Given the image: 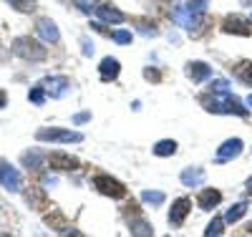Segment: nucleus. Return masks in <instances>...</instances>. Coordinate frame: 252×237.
<instances>
[{"label":"nucleus","instance_id":"3","mask_svg":"<svg viewBox=\"0 0 252 237\" xmlns=\"http://www.w3.org/2000/svg\"><path fill=\"white\" fill-rule=\"evenodd\" d=\"M94 187L101 192L103 197H111V200H121V197H126V187H124V182H119V179L111 177V174H96V177H94Z\"/></svg>","mask_w":252,"mask_h":237},{"label":"nucleus","instance_id":"33","mask_svg":"<svg viewBox=\"0 0 252 237\" xmlns=\"http://www.w3.org/2000/svg\"><path fill=\"white\" fill-rule=\"evenodd\" d=\"M247 192H250V195H252V177L247 179Z\"/></svg>","mask_w":252,"mask_h":237},{"label":"nucleus","instance_id":"10","mask_svg":"<svg viewBox=\"0 0 252 237\" xmlns=\"http://www.w3.org/2000/svg\"><path fill=\"white\" fill-rule=\"evenodd\" d=\"M35 33L43 38L46 43H58V40H61V33H58V28H56V23H53L51 18H38Z\"/></svg>","mask_w":252,"mask_h":237},{"label":"nucleus","instance_id":"12","mask_svg":"<svg viewBox=\"0 0 252 237\" xmlns=\"http://www.w3.org/2000/svg\"><path fill=\"white\" fill-rule=\"evenodd\" d=\"M98 73H101V81H116L119 73H121V63H119V58L106 56V58L98 63Z\"/></svg>","mask_w":252,"mask_h":237},{"label":"nucleus","instance_id":"1","mask_svg":"<svg viewBox=\"0 0 252 237\" xmlns=\"http://www.w3.org/2000/svg\"><path fill=\"white\" fill-rule=\"evenodd\" d=\"M199 101H202V106L207 111H212V114H235V116H247V109L240 103V101H235L232 96H229V91H222V94H217V91H209V94H204V96H199Z\"/></svg>","mask_w":252,"mask_h":237},{"label":"nucleus","instance_id":"27","mask_svg":"<svg viewBox=\"0 0 252 237\" xmlns=\"http://www.w3.org/2000/svg\"><path fill=\"white\" fill-rule=\"evenodd\" d=\"M204 8H207V0H189L187 5L189 13H204Z\"/></svg>","mask_w":252,"mask_h":237},{"label":"nucleus","instance_id":"26","mask_svg":"<svg viewBox=\"0 0 252 237\" xmlns=\"http://www.w3.org/2000/svg\"><path fill=\"white\" fill-rule=\"evenodd\" d=\"M43 96H46L43 86H35V89H31V94H28V99H31L33 103H43Z\"/></svg>","mask_w":252,"mask_h":237},{"label":"nucleus","instance_id":"15","mask_svg":"<svg viewBox=\"0 0 252 237\" xmlns=\"http://www.w3.org/2000/svg\"><path fill=\"white\" fill-rule=\"evenodd\" d=\"M222 202V192L220 189H202L199 192V197H197V204L199 209H212Z\"/></svg>","mask_w":252,"mask_h":237},{"label":"nucleus","instance_id":"17","mask_svg":"<svg viewBox=\"0 0 252 237\" xmlns=\"http://www.w3.org/2000/svg\"><path fill=\"white\" fill-rule=\"evenodd\" d=\"M235 76L245 86H252V61H240L237 66H235Z\"/></svg>","mask_w":252,"mask_h":237},{"label":"nucleus","instance_id":"29","mask_svg":"<svg viewBox=\"0 0 252 237\" xmlns=\"http://www.w3.org/2000/svg\"><path fill=\"white\" fill-rule=\"evenodd\" d=\"M111 38L116 43H131V33L129 31H119V33H111Z\"/></svg>","mask_w":252,"mask_h":237},{"label":"nucleus","instance_id":"13","mask_svg":"<svg viewBox=\"0 0 252 237\" xmlns=\"http://www.w3.org/2000/svg\"><path fill=\"white\" fill-rule=\"evenodd\" d=\"M242 146H245L242 139H227V141L220 146V152H217V162H229V159L240 157Z\"/></svg>","mask_w":252,"mask_h":237},{"label":"nucleus","instance_id":"6","mask_svg":"<svg viewBox=\"0 0 252 237\" xmlns=\"http://www.w3.org/2000/svg\"><path fill=\"white\" fill-rule=\"evenodd\" d=\"M222 31L235 33V35H252V23L247 18H240V15H227L224 23H222Z\"/></svg>","mask_w":252,"mask_h":237},{"label":"nucleus","instance_id":"7","mask_svg":"<svg viewBox=\"0 0 252 237\" xmlns=\"http://www.w3.org/2000/svg\"><path fill=\"white\" fill-rule=\"evenodd\" d=\"M189 209H192V200H189V197L174 200V204H172V209H169V225L182 227L184 220H187V214H189Z\"/></svg>","mask_w":252,"mask_h":237},{"label":"nucleus","instance_id":"24","mask_svg":"<svg viewBox=\"0 0 252 237\" xmlns=\"http://www.w3.org/2000/svg\"><path fill=\"white\" fill-rule=\"evenodd\" d=\"M96 3H98V0H73V5H76L81 13H91V10H96Z\"/></svg>","mask_w":252,"mask_h":237},{"label":"nucleus","instance_id":"4","mask_svg":"<svg viewBox=\"0 0 252 237\" xmlns=\"http://www.w3.org/2000/svg\"><path fill=\"white\" fill-rule=\"evenodd\" d=\"M35 139L38 141H66V144H71V141H81L83 136L78 132H71V129H40L35 134Z\"/></svg>","mask_w":252,"mask_h":237},{"label":"nucleus","instance_id":"2","mask_svg":"<svg viewBox=\"0 0 252 237\" xmlns=\"http://www.w3.org/2000/svg\"><path fill=\"white\" fill-rule=\"evenodd\" d=\"M13 53L15 56H20L23 61H46L48 58V51L43 48V43H38L35 38H31V35H20V38H15L13 40Z\"/></svg>","mask_w":252,"mask_h":237},{"label":"nucleus","instance_id":"20","mask_svg":"<svg viewBox=\"0 0 252 237\" xmlns=\"http://www.w3.org/2000/svg\"><path fill=\"white\" fill-rule=\"evenodd\" d=\"M245 212H247V204H245V202H240V204H232V207L227 209V214H224V222H237V220L242 217Z\"/></svg>","mask_w":252,"mask_h":237},{"label":"nucleus","instance_id":"22","mask_svg":"<svg viewBox=\"0 0 252 237\" xmlns=\"http://www.w3.org/2000/svg\"><path fill=\"white\" fill-rule=\"evenodd\" d=\"M23 164L31 167V169H40V164H43V157H40L38 152H28V154H23Z\"/></svg>","mask_w":252,"mask_h":237},{"label":"nucleus","instance_id":"11","mask_svg":"<svg viewBox=\"0 0 252 237\" xmlns=\"http://www.w3.org/2000/svg\"><path fill=\"white\" fill-rule=\"evenodd\" d=\"M96 15L103 20V23H114V26H119V23H124V20H126V15H124L114 3H103V5H98V8H96Z\"/></svg>","mask_w":252,"mask_h":237},{"label":"nucleus","instance_id":"19","mask_svg":"<svg viewBox=\"0 0 252 237\" xmlns=\"http://www.w3.org/2000/svg\"><path fill=\"white\" fill-rule=\"evenodd\" d=\"M131 235H154V227L152 222H146V220H131Z\"/></svg>","mask_w":252,"mask_h":237},{"label":"nucleus","instance_id":"23","mask_svg":"<svg viewBox=\"0 0 252 237\" xmlns=\"http://www.w3.org/2000/svg\"><path fill=\"white\" fill-rule=\"evenodd\" d=\"M222 227H224V220H222V217H215L212 222H209V225H207V230H204V235H222V232H224Z\"/></svg>","mask_w":252,"mask_h":237},{"label":"nucleus","instance_id":"16","mask_svg":"<svg viewBox=\"0 0 252 237\" xmlns=\"http://www.w3.org/2000/svg\"><path fill=\"white\" fill-rule=\"evenodd\" d=\"M154 154H157V157H172V154H177V141H174V139H161V141H157V144H154Z\"/></svg>","mask_w":252,"mask_h":237},{"label":"nucleus","instance_id":"31","mask_svg":"<svg viewBox=\"0 0 252 237\" xmlns=\"http://www.w3.org/2000/svg\"><path fill=\"white\" fill-rule=\"evenodd\" d=\"M89 119H91V114H78L73 121H76V124H83V121H89Z\"/></svg>","mask_w":252,"mask_h":237},{"label":"nucleus","instance_id":"5","mask_svg":"<svg viewBox=\"0 0 252 237\" xmlns=\"http://www.w3.org/2000/svg\"><path fill=\"white\" fill-rule=\"evenodd\" d=\"M0 184H3V189H8V192H20V184H23L18 169L8 159H0Z\"/></svg>","mask_w":252,"mask_h":237},{"label":"nucleus","instance_id":"18","mask_svg":"<svg viewBox=\"0 0 252 237\" xmlns=\"http://www.w3.org/2000/svg\"><path fill=\"white\" fill-rule=\"evenodd\" d=\"M202 179H204V171H202L199 167H194V169L189 167V169H184V171H182V182H184L187 187H189V184H199Z\"/></svg>","mask_w":252,"mask_h":237},{"label":"nucleus","instance_id":"30","mask_svg":"<svg viewBox=\"0 0 252 237\" xmlns=\"http://www.w3.org/2000/svg\"><path fill=\"white\" fill-rule=\"evenodd\" d=\"M144 78H146V81H154V83H157V81H159L161 76H159V71H154V68H146V71H144Z\"/></svg>","mask_w":252,"mask_h":237},{"label":"nucleus","instance_id":"34","mask_svg":"<svg viewBox=\"0 0 252 237\" xmlns=\"http://www.w3.org/2000/svg\"><path fill=\"white\" fill-rule=\"evenodd\" d=\"M247 103H250V106H252V94H250V96H247Z\"/></svg>","mask_w":252,"mask_h":237},{"label":"nucleus","instance_id":"14","mask_svg":"<svg viewBox=\"0 0 252 237\" xmlns=\"http://www.w3.org/2000/svg\"><path fill=\"white\" fill-rule=\"evenodd\" d=\"M187 76L199 83V81H204V78L212 76V68H209L204 61H192V63H187Z\"/></svg>","mask_w":252,"mask_h":237},{"label":"nucleus","instance_id":"25","mask_svg":"<svg viewBox=\"0 0 252 237\" xmlns=\"http://www.w3.org/2000/svg\"><path fill=\"white\" fill-rule=\"evenodd\" d=\"M141 200L144 202H152V204H161L164 202V195H161V192H144Z\"/></svg>","mask_w":252,"mask_h":237},{"label":"nucleus","instance_id":"32","mask_svg":"<svg viewBox=\"0 0 252 237\" xmlns=\"http://www.w3.org/2000/svg\"><path fill=\"white\" fill-rule=\"evenodd\" d=\"M5 103H8V96H5L3 89H0V109H5Z\"/></svg>","mask_w":252,"mask_h":237},{"label":"nucleus","instance_id":"28","mask_svg":"<svg viewBox=\"0 0 252 237\" xmlns=\"http://www.w3.org/2000/svg\"><path fill=\"white\" fill-rule=\"evenodd\" d=\"M139 26H141V33L144 35H157V26L149 23V20H139Z\"/></svg>","mask_w":252,"mask_h":237},{"label":"nucleus","instance_id":"9","mask_svg":"<svg viewBox=\"0 0 252 237\" xmlns=\"http://www.w3.org/2000/svg\"><path fill=\"white\" fill-rule=\"evenodd\" d=\"M48 164L56 171H73V169H78V159L71 157V154H66V152H53L48 157Z\"/></svg>","mask_w":252,"mask_h":237},{"label":"nucleus","instance_id":"8","mask_svg":"<svg viewBox=\"0 0 252 237\" xmlns=\"http://www.w3.org/2000/svg\"><path fill=\"white\" fill-rule=\"evenodd\" d=\"M46 89V94H51V96H56V99H61V96H66L68 94V89H71V81L66 78V76H48L43 83H40Z\"/></svg>","mask_w":252,"mask_h":237},{"label":"nucleus","instance_id":"21","mask_svg":"<svg viewBox=\"0 0 252 237\" xmlns=\"http://www.w3.org/2000/svg\"><path fill=\"white\" fill-rule=\"evenodd\" d=\"M10 8L20 10V13H33L35 10V0H8Z\"/></svg>","mask_w":252,"mask_h":237}]
</instances>
